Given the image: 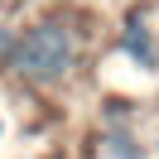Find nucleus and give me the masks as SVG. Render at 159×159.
<instances>
[{
  "label": "nucleus",
  "instance_id": "1",
  "mask_svg": "<svg viewBox=\"0 0 159 159\" xmlns=\"http://www.w3.org/2000/svg\"><path fill=\"white\" fill-rule=\"evenodd\" d=\"M82 68V43H77V29L68 20H39L29 29H20L15 39V53H10V77L24 82V87H63L72 72Z\"/></svg>",
  "mask_w": 159,
  "mask_h": 159
},
{
  "label": "nucleus",
  "instance_id": "2",
  "mask_svg": "<svg viewBox=\"0 0 159 159\" xmlns=\"http://www.w3.org/2000/svg\"><path fill=\"white\" fill-rule=\"evenodd\" d=\"M116 48L125 53L140 72H159V34H154V24H149L145 15H125V24H120V34H116Z\"/></svg>",
  "mask_w": 159,
  "mask_h": 159
},
{
  "label": "nucleus",
  "instance_id": "3",
  "mask_svg": "<svg viewBox=\"0 0 159 159\" xmlns=\"http://www.w3.org/2000/svg\"><path fill=\"white\" fill-rule=\"evenodd\" d=\"M97 154L101 159H145L140 125H101L97 130Z\"/></svg>",
  "mask_w": 159,
  "mask_h": 159
},
{
  "label": "nucleus",
  "instance_id": "4",
  "mask_svg": "<svg viewBox=\"0 0 159 159\" xmlns=\"http://www.w3.org/2000/svg\"><path fill=\"white\" fill-rule=\"evenodd\" d=\"M15 39H20V29H15V24H5V20H0V72L10 68V53H15Z\"/></svg>",
  "mask_w": 159,
  "mask_h": 159
},
{
  "label": "nucleus",
  "instance_id": "5",
  "mask_svg": "<svg viewBox=\"0 0 159 159\" xmlns=\"http://www.w3.org/2000/svg\"><path fill=\"white\" fill-rule=\"evenodd\" d=\"M0 140H5V116H0Z\"/></svg>",
  "mask_w": 159,
  "mask_h": 159
}]
</instances>
